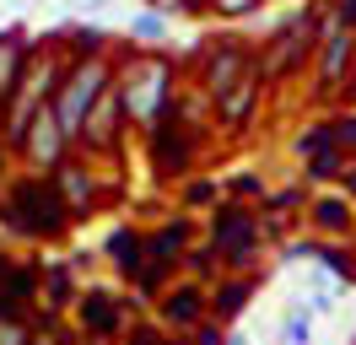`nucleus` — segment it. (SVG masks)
<instances>
[{
	"label": "nucleus",
	"instance_id": "nucleus-1",
	"mask_svg": "<svg viewBox=\"0 0 356 345\" xmlns=\"http://www.w3.org/2000/svg\"><path fill=\"white\" fill-rule=\"evenodd\" d=\"M113 81H119V97H124V119L140 129H152L173 108V65L162 60L156 49H140Z\"/></svg>",
	"mask_w": 356,
	"mask_h": 345
},
{
	"label": "nucleus",
	"instance_id": "nucleus-2",
	"mask_svg": "<svg viewBox=\"0 0 356 345\" xmlns=\"http://www.w3.org/2000/svg\"><path fill=\"white\" fill-rule=\"evenodd\" d=\"M0 221L22 237H54V232H65L70 211H65V200H60V189L49 178H27V184H17V189L6 194Z\"/></svg>",
	"mask_w": 356,
	"mask_h": 345
},
{
	"label": "nucleus",
	"instance_id": "nucleus-3",
	"mask_svg": "<svg viewBox=\"0 0 356 345\" xmlns=\"http://www.w3.org/2000/svg\"><path fill=\"white\" fill-rule=\"evenodd\" d=\"M113 81V65L97 60V54H81V60L70 65L65 76H60V92H54V113H60V125H65V135L76 141L81 135V125H87L92 103L103 97V86Z\"/></svg>",
	"mask_w": 356,
	"mask_h": 345
},
{
	"label": "nucleus",
	"instance_id": "nucleus-4",
	"mask_svg": "<svg viewBox=\"0 0 356 345\" xmlns=\"http://www.w3.org/2000/svg\"><path fill=\"white\" fill-rule=\"evenodd\" d=\"M60 65L54 60H27L17 86H11V97H6V146H22L27 125H33V113L44 103H54V92H60Z\"/></svg>",
	"mask_w": 356,
	"mask_h": 345
},
{
	"label": "nucleus",
	"instance_id": "nucleus-5",
	"mask_svg": "<svg viewBox=\"0 0 356 345\" xmlns=\"http://www.w3.org/2000/svg\"><path fill=\"white\" fill-rule=\"evenodd\" d=\"M318 17H324V6H308V11H291L265 43V81H281V76H297V65L308 60L313 49H318Z\"/></svg>",
	"mask_w": 356,
	"mask_h": 345
},
{
	"label": "nucleus",
	"instance_id": "nucleus-6",
	"mask_svg": "<svg viewBox=\"0 0 356 345\" xmlns=\"http://www.w3.org/2000/svg\"><path fill=\"white\" fill-rule=\"evenodd\" d=\"M351 65H356V33L346 27V22H334V11L324 6V17H318V49H313V76H318V92H324V97L346 92Z\"/></svg>",
	"mask_w": 356,
	"mask_h": 345
},
{
	"label": "nucleus",
	"instance_id": "nucleus-7",
	"mask_svg": "<svg viewBox=\"0 0 356 345\" xmlns=\"http://www.w3.org/2000/svg\"><path fill=\"white\" fill-rule=\"evenodd\" d=\"M70 146H76V141L65 135V125H60L54 103H44L38 113H33V125H27V135H22V146H17V151H22L38 172H49V168H60V162L70 157Z\"/></svg>",
	"mask_w": 356,
	"mask_h": 345
},
{
	"label": "nucleus",
	"instance_id": "nucleus-8",
	"mask_svg": "<svg viewBox=\"0 0 356 345\" xmlns=\"http://www.w3.org/2000/svg\"><path fill=\"white\" fill-rule=\"evenodd\" d=\"M211 232H216L222 264H232V270H248V264H254L259 221H254V216H248L243 205H216V216H211Z\"/></svg>",
	"mask_w": 356,
	"mask_h": 345
},
{
	"label": "nucleus",
	"instance_id": "nucleus-9",
	"mask_svg": "<svg viewBox=\"0 0 356 345\" xmlns=\"http://www.w3.org/2000/svg\"><path fill=\"white\" fill-rule=\"evenodd\" d=\"M130 125L124 119V97H119V81H108L103 86V97L92 103V113H87V125H81V146H92V151H113L119 146V129Z\"/></svg>",
	"mask_w": 356,
	"mask_h": 345
},
{
	"label": "nucleus",
	"instance_id": "nucleus-10",
	"mask_svg": "<svg viewBox=\"0 0 356 345\" xmlns=\"http://www.w3.org/2000/svg\"><path fill=\"white\" fill-rule=\"evenodd\" d=\"M243 70H254V54L243 49V38H222V43H211V54H205V76H200V86L211 92V103H216V97H222V92L238 81Z\"/></svg>",
	"mask_w": 356,
	"mask_h": 345
},
{
	"label": "nucleus",
	"instance_id": "nucleus-11",
	"mask_svg": "<svg viewBox=\"0 0 356 345\" xmlns=\"http://www.w3.org/2000/svg\"><path fill=\"white\" fill-rule=\"evenodd\" d=\"M259 97H265V70L254 65V70H243V76H238V81H232L222 97H216V119H222L227 129H243L248 119H254Z\"/></svg>",
	"mask_w": 356,
	"mask_h": 345
},
{
	"label": "nucleus",
	"instance_id": "nucleus-12",
	"mask_svg": "<svg viewBox=\"0 0 356 345\" xmlns=\"http://www.w3.org/2000/svg\"><path fill=\"white\" fill-rule=\"evenodd\" d=\"M54 189H60V200H65V211H87L92 194H97V184H92V172L81 168V162H60L54 168Z\"/></svg>",
	"mask_w": 356,
	"mask_h": 345
},
{
	"label": "nucleus",
	"instance_id": "nucleus-13",
	"mask_svg": "<svg viewBox=\"0 0 356 345\" xmlns=\"http://www.w3.org/2000/svg\"><path fill=\"white\" fill-rule=\"evenodd\" d=\"M308 221L330 237H346L351 232V200H346V194H318L308 205Z\"/></svg>",
	"mask_w": 356,
	"mask_h": 345
},
{
	"label": "nucleus",
	"instance_id": "nucleus-14",
	"mask_svg": "<svg viewBox=\"0 0 356 345\" xmlns=\"http://www.w3.org/2000/svg\"><path fill=\"white\" fill-rule=\"evenodd\" d=\"M162 319L178 323V329L200 323V291H195V286H178V291H168V297H162Z\"/></svg>",
	"mask_w": 356,
	"mask_h": 345
},
{
	"label": "nucleus",
	"instance_id": "nucleus-15",
	"mask_svg": "<svg viewBox=\"0 0 356 345\" xmlns=\"http://www.w3.org/2000/svg\"><path fill=\"white\" fill-rule=\"evenodd\" d=\"M248 291H254V280H227L222 291H216V297H211V313H216V319H238V313H243V302H248Z\"/></svg>",
	"mask_w": 356,
	"mask_h": 345
},
{
	"label": "nucleus",
	"instance_id": "nucleus-16",
	"mask_svg": "<svg viewBox=\"0 0 356 345\" xmlns=\"http://www.w3.org/2000/svg\"><path fill=\"white\" fill-rule=\"evenodd\" d=\"M168 27H173L168 17H156V11H146V6H140V11L130 17V38L140 43V49H156V43L168 38Z\"/></svg>",
	"mask_w": 356,
	"mask_h": 345
},
{
	"label": "nucleus",
	"instance_id": "nucleus-17",
	"mask_svg": "<svg viewBox=\"0 0 356 345\" xmlns=\"http://www.w3.org/2000/svg\"><path fill=\"white\" fill-rule=\"evenodd\" d=\"M17 76H22V49H17V33H0V97H11Z\"/></svg>",
	"mask_w": 356,
	"mask_h": 345
},
{
	"label": "nucleus",
	"instance_id": "nucleus-18",
	"mask_svg": "<svg viewBox=\"0 0 356 345\" xmlns=\"http://www.w3.org/2000/svg\"><path fill=\"white\" fill-rule=\"evenodd\" d=\"M313 335H318L313 313H308V307H291L286 323H281V345H313Z\"/></svg>",
	"mask_w": 356,
	"mask_h": 345
},
{
	"label": "nucleus",
	"instance_id": "nucleus-19",
	"mask_svg": "<svg viewBox=\"0 0 356 345\" xmlns=\"http://www.w3.org/2000/svg\"><path fill=\"white\" fill-rule=\"evenodd\" d=\"M318 151H340V146H334V135H330V119H324V125H308L302 135H297V157H302V162L318 157Z\"/></svg>",
	"mask_w": 356,
	"mask_h": 345
},
{
	"label": "nucleus",
	"instance_id": "nucleus-20",
	"mask_svg": "<svg viewBox=\"0 0 356 345\" xmlns=\"http://www.w3.org/2000/svg\"><path fill=\"white\" fill-rule=\"evenodd\" d=\"M81 319H87V329H97V335H113V329H119V313L108 307V297H87L81 302Z\"/></svg>",
	"mask_w": 356,
	"mask_h": 345
},
{
	"label": "nucleus",
	"instance_id": "nucleus-21",
	"mask_svg": "<svg viewBox=\"0 0 356 345\" xmlns=\"http://www.w3.org/2000/svg\"><path fill=\"white\" fill-rule=\"evenodd\" d=\"M340 168H346V151H318V157H308V178H313V184L340 178Z\"/></svg>",
	"mask_w": 356,
	"mask_h": 345
},
{
	"label": "nucleus",
	"instance_id": "nucleus-22",
	"mask_svg": "<svg viewBox=\"0 0 356 345\" xmlns=\"http://www.w3.org/2000/svg\"><path fill=\"white\" fill-rule=\"evenodd\" d=\"M205 6L222 22H243V17H259V11H265V0H205Z\"/></svg>",
	"mask_w": 356,
	"mask_h": 345
},
{
	"label": "nucleus",
	"instance_id": "nucleus-23",
	"mask_svg": "<svg viewBox=\"0 0 356 345\" xmlns=\"http://www.w3.org/2000/svg\"><path fill=\"white\" fill-rule=\"evenodd\" d=\"M330 135H334V146L351 157V151H356V113H340V119H330Z\"/></svg>",
	"mask_w": 356,
	"mask_h": 345
},
{
	"label": "nucleus",
	"instance_id": "nucleus-24",
	"mask_svg": "<svg viewBox=\"0 0 356 345\" xmlns=\"http://www.w3.org/2000/svg\"><path fill=\"white\" fill-rule=\"evenodd\" d=\"M146 11H156V17H189V11H200V0H146Z\"/></svg>",
	"mask_w": 356,
	"mask_h": 345
},
{
	"label": "nucleus",
	"instance_id": "nucleus-25",
	"mask_svg": "<svg viewBox=\"0 0 356 345\" xmlns=\"http://www.w3.org/2000/svg\"><path fill=\"white\" fill-rule=\"evenodd\" d=\"M330 11H334V22H346L356 33V0H330Z\"/></svg>",
	"mask_w": 356,
	"mask_h": 345
},
{
	"label": "nucleus",
	"instance_id": "nucleus-26",
	"mask_svg": "<svg viewBox=\"0 0 356 345\" xmlns=\"http://www.w3.org/2000/svg\"><path fill=\"white\" fill-rule=\"evenodd\" d=\"M291 205H302V189H281V194H270V211H291Z\"/></svg>",
	"mask_w": 356,
	"mask_h": 345
},
{
	"label": "nucleus",
	"instance_id": "nucleus-27",
	"mask_svg": "<svg viewBox=\"0 0 356 345\" xmlns=\"http://www.w3.org/2000/svg\"><path fill=\"white\" fill-rule=\"evenodd\" d=\"M130 345H184V340H162L156 329H135V335H130Z\"/></svg>",
	"mask_w": 356,
	"mask_h": 345
},
{
	"label": "nucleus",
	"instance_id": "nucleus-28",
	"mask_svg": "<svg viewBox=\"0 0 356 345\" xmlns=\"http://www.w3.org/2000/svg\"><path fill=\"white\" fill-rule=\"evenodd\" d=\"M211 194H216V184H189V189H184V200H189V205H205Z\"/></svg>",
	"mask_w": 356,
	"mask_h": 345
},
{
	"label": "nucleus",
	"instance_id": "nucleus-29",
	"mask_svg": "<svg viewBox=\"0 0 356 345\" xmlns=\"http://www.w3.org/2000/svg\"><path fill=\"white\" fill-rule=\"evenodd\" d=\"M232 194H265V184L259 178H232Z\"/></svg>",
	"mask_w": 356,
	"mask_h": 345
},
{
	"label": "nucleus",
	"instance_id": "nucleus-30",
	"mask_svg": "<svg viewBox=\"0 0 356 345\" xmlns=\"http://www.w3.org/2000/svg\"><path fill=\"white\" fill-rule=\"evenodd\" d=\"M195 345H222V335H216L211 323H200V329H195Z\"/></svg>",
	"mask_w": 356,
	"mask_h": 345
},
{
	"label": "nucleus",
	"instance_id": "nucleus-31",
	"mask_svg": "<svg viewBox=\"0 0 356 345\" xmlns=\"http://www.w3.org/2000/svg\"><path fill=\"white\" fill-rule=\"evenodd\" d=\"M346 200H356V168L346 172Z\"/></svg>",
	"mask_w": 356,
	"mask_h": 345
},
{
	"label": "nucleus",
	"instance_id": "nucleus-32",
	"mask_svg": "<svg viewBox=\"0 0 356 345\" xmlns=\"http://www.w3.org/2000/svg\"><path fill=\"white\" fill-rule=\"evenodd\" d=\"M222 345H248V340H243V335H227V340H222Z\"/></svg>",
	"mask_w": 356,
	"mask_h": 345
},
{
	"label": "nucleus",
	"instance_id": "nucleus-33",
	"mask_svg": "<svg viewBox=\"0 0 356 345\" xmlns=\"http://www.w3.org/2000/svg\"><path fill=\"white\" fill-rule=\"evenodd\" d=\"M346 92H351V97H356V65H351V81H346Z\"/></svg>",
	"mask_w": 356,
	"mask_h": 345
}]
</instances>
